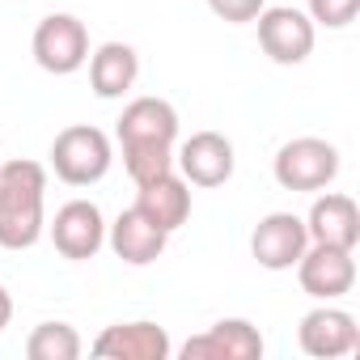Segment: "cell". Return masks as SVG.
<instances>
[{"instance_id": "1", "label": "cell", "mask_w": 360, "mask_h": 360, "mask_svg": "<svg viewBox=\"0 0 360 360\" xmlns=\"http://www.w3.org/2000/svg\"><path fill=\"white\" fill-rule=\"evenodd\" d=\"M43 195L47 169L39 161H5L0 165V246L30 250L43 238Z\"/></svg>"}, {"instance_id": "2", "label": "cell", "mask_w": 360, "mask_h": 360, "mask_svg": "<svg viewBox=\"0 0 360 360\" xmlns=\"http://www.w3.org/2000/svg\"><path fill=\"white\" fill-rule=\"evenodd\" d=\"M115 153H110V136L102 127L89 123H72L51 140V169L56 178H64L68 187H94L106 178Z\"/></svg>"}, {"instance_id": "3", "label": "cell", "mask_w": 360, "mask_h": 360, "mask_svg": "<svg viewBox=\"0 0 360 360\" xmlns=\"http://www.w3.org/2000/svg\"><path fill=\"white\" fill-rule=\"evenodd\" d=\"M276 183L284 191H322L339 174V148L318 136H297L276 153Z\"/></svg>"}, {"instance_id": "4", "label": "cell", "mask_w": 360, "mask_h": 360, "mask_svg": "<svg viewBox=\"0 0 360 360\" xmlns=\"http://www.w3.org/2000/svg\"><path fill=\"white\" fill-rule=\"evenodd\" d=\"M30 51H34V60H39L43 72L68 77V72H77L89 60V30L72 13H51V18L39 22Z\"/></svg>"}, {"instance_id": "5", "label": "cell", "mask_w": 360, "mask_h": 360, "mask_svg": "<svg viewBox=\"0 0 360 360\" xmlns=\"http://www.w3.org/2000/svg\"><path fill=\"white\" fill-rule=\"evenodd\" d=\"M297 280L309 297L318 301H335L343 292H352L356 284V259L352 250L343 246H322V242H309L305 255L297 259Z\"/></svg>"}, {"instance_id": "6", "label": "cell", "mask_w": 360, "mask_h": 360, "mask_svg": "<svg viewBox=\"0 0 360 360\" xmlns=\"http://www.w3.org/2000/svg\"><path fill=\"white\" fill-rule=\"evenodd\" d=\"M309 246V233H305V221L292 217V212H271L255 225L250 233V255L259 259V267L267 271H288L297 267V259L305 255Z\"/></svg>"}, {"instance_id": "7", "label": "cell", "mask_w": 360, "mask_h": 360, "mask_svg": "<svg viewBox=\"0 0 360 360\" xmlns=\"http://www.w3.org/2000/svg\"><path fill=\"white\" fill-rule=\"evenodd\" d=\"M259 47L276 60V64H301L309 51H314V22L301 13V9H263L259 18Z\"/></svg>"}, {"instance_id": "8", "label": "cell", "mask_w": 360, "mask_h": 360, "mask_svg": "<svg viewBox=\"0 0 360 360\" xmlns=\"http://www.w3.org/2000/svg\"><path fill=\"white\" fill-rule=\"evenodd\" d=\"M51 242L64 259L81 263V259H94L102 246H106V221H102V208L89 204V200H72L56 212L51 221Z\"/></svg>"}, {"instance_id": "9", "label": "cell", "mask_w": 360, "mask_h": 360, "mask_svg": "<svg viewBox=\"0 0 360 360\" xmlns=\"http://www.w3.org/2000/svg\"><path fill=\"white\" fill-rule=\"evenodd\" d=\"M301 352L314 356V360H339L347 352H356L360 343V330H356V318L347 309H335V305H318L301 318Z\"/></svg>"}, {"instance_id": "10", "label": "cell", "mask_w": 360, "mask_h": 360, "mask_svg": "<svg viewBox=\"0 0 360 360\" xmlns=\"http://www.w3.org/2000/svg\"><path fill=\"white\" fill-rule=\"evenodd\" d=\"M263 335L246 318H221L212 330L183 343V360H259Z\"/></svg>"}, {"instance_id": "11", "label": "cell", "mask_w": 360, "mask_h": 360, "mask_svg": "<svg viewBox=\"0 0 360 360\" xmlns=\"http://www.w3.org/2000/svg\"><path fill=\"white\" fill-rule=\"evenodd\" d=\"M178 169L191 187H221L233 178V144L221 131H195L178 148Z\"/></svg>"}, {"instance_id": "12", "label": "cell", "mask_w": 360, "mask_h": 360, "mask_svg": "<svg viewBox=\"0 0 360 360\" xmlns=\"http://www.w3.org/2000/svg\"><path fill=\"white\" fill-rule=\"evenodd\" d=\"M89 352L102 360H165L174 347L165 326L157 322H119V326H106Z\"/></svg>"}, {"instance_id": "13", "label": "cell", "mask_w": 360, "mask_h": 360, "mask_svg": "<svg viewBox=\"0 0 360 360\" xmlns=\"http://www.w3.org/2000/svg\"><path fill=\"white\" fill-rule=\"evenodd\" d=\"M305 233H309V242L356 250V242H360V208H356V200L339 195V191L318 195L309 217H305Z\"/></svg>"}, {"instance_id": "14", "label": "cell", "mask_w": 360, "mask_h": 360, "mask_svg": "<svg viewBox=\"0 0 360 360\" xmlns=\"http://www.w3.org/2000/svg\"><path fill=\"white\" fill-rule=\"evenodd\" d=\"M115 136H119V144H174L178 140V110L165 98H136L123 106Z\"/></svg>"}, {"instance_id": "15", "label": "cell", "mask_w": 360, "mask_h": 360, "mask_svg": "<svg viewBox=\"0 0 360 360\" xmlns=\"http://www.w3.org/2000/svg\"><path fill=\"white\" fill-rule=\"evenodd\" d=\"M136 208L165 233L183 229L187 217H191V187L187 178H178L174 169L153 178V183H140V195H136Z\"/></svg>"}, {"instance_id": "16", "label": "cell", "mask_w": 360, "mask_h": 360, "mask_svg": "<svg viewBox=\"0 0 360 360\" xmlns=\"http://www.w3.org/2000/svg\"><path fill=\"white\" fill-rule=\"evenodd\" d=\"M106 242H110V250H115L123 263H131V267H148V263H157V259H161V250H165L169 233H165V229H157L140 208H127V212H119V221L110 225Z\"/></svg>"}, {"instance_id": "17", "label": "cell", "mask_w": 360, "mask_h": 360, "mask_svg": "<svg viewBox=\"0 0 360 360\" xmlns=\"http://www.w3.org/2000/svg\"><path fill=\"white\" fill-rule=\"evenodd\" d=\"M140 77V56L127 43H102L89 56V85L98 98H123Z\"/></svg>"}, {"instance_id": "18", "label": "cell", "mask_w": 360, "mask_h": 360, "mask_svg": "<svg viewBox=\"0 0 360 360\" xmlns=\"http://www.w3.org/2000/svg\"><path fill=\"white\" fill-rule=\"evenodd\" d=\"M26 356L30 360H77L81 356V335L68 322H43V326L30 330Z\"/></svg>"}, {"instance_id": "19", "label": "cell", "mask_w": 360, "mask_h": 360, "mask_svg": "<svg viewBox=\"0 0 360 360\" xmlns=\"http://www.w3.org/2000/svg\"><path fill=\"white\" fill-rule=\"evenodd\" d=\"M123 169L131 183H153V178L174 169V144H123Z\"/></svg>"}, {"instance_id": "20", "label": "cell", "mask_w": 360, "mask_h": 360, "mask_svg": "<svg viewBox=\"0 0 360 360\" xmlns=\"http://www.w3.org/2000/svg\"><path fill=\"white\" fill-rule=\"evenodd\" d=\"M360 13V0H309V22L326 26V30H343L352 26Z\"/></svg>"}, {"instance_id": "21", "label": "cell", "mask_w": 360, "mask_h": 360, "mask_svg": "<svg viewBox=\"0 0 360 360\" xmlns=\"http://www.w3.org/2000/svg\"><path fill=\"white\" fill-rule=\"evenodd\" d=\"M208 9H212L221 22L242 26V22H255V18L267 9V0H208Z\"/></svg>"}, {"instance_id": "22", "label": "cell", "mask_w": 360, "mask_h": 360, "mask_svg": "<svg viewBox=\"0 0 360 360\" xmlns=\"http://www.w3.org/2000/svg\"><path fill=\"white\" fill-rule=\"evenodd\" d=\"M9 318H13V297H9V288L0 284V330L9 326Z\"/></svg>"}]
</instances>
